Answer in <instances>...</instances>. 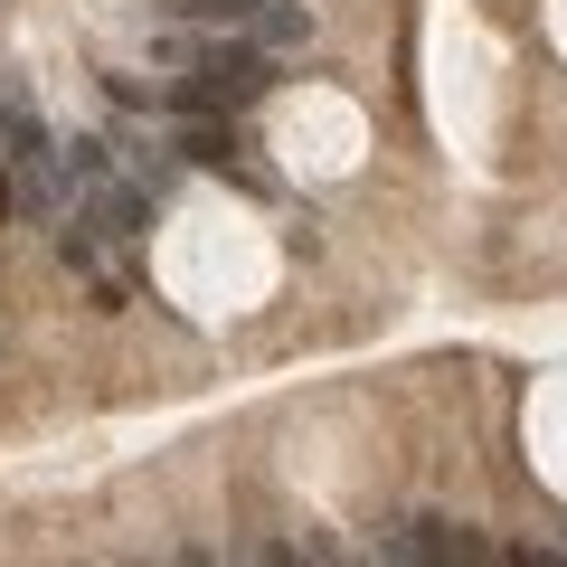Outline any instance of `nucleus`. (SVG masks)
Listing matches in <instances>:
<instances>
[{
  "mask_svg": "<svg viewBox=\"0 0 567 567\" xmlns=\"http://www.w3.org/2000/svg\"><path fill=\"white\" fill-rule=\"evenodd\" d=\"M0 162H10L29 208H58V133L39 123V104L20 85H0Z\"/></svg>",
  "mask_w": 567,
  "mask_h": 567,
  "instance_id": "f257e3e1",
  "label": "nucleus"
},
{
  "mask_svg": "<svg viewBox=\"0 0 567 567\" xmlns=\"http://www.w3.org/2000/svg\"><path fill=\"white\" fill-rule=\"evenodd\" d=\"M265 85H275V58L265 48H199V66L181 76L171 104H189V114H246Z\"/></svg>",
  "mask_w": 567,
  "mask_h": 567,
  "instance_id": "f03ea898",
  "label": "nucleus"
},
{
  "mask_svg": "<svg viewBox=\"0 0 567 567\" xmlns=\"http://www.w3.org/2000/svg\"><path fill=\"white\" fill-rule=\"evenodd\" d=\"M379 558H406V567H435V558H492V539L483 529H464V520H445V511H425V520H398V529H379Z\"/></svg>",
  "mask_w": 567,
  "mask_h": 567,
  "instance_id": "7ed1b4c3",
  "label": "nucleus"
},
{
  "mask_svg": "<svg viewBox=\"0 0 567 567\" xmlns=\"http://www.w3.org/2000/svg\"><path fill=\"white\" fill-rule=\"evenodd\" d=\"M95 218L114 227V237H142V227H152V199H142L133 181H114V171H104V181H95Z\"/></svg>",
  "mask_w": 567,
  "mask_h": 567,
  "instance_id": "20e7f679",
  "label": "nucleus"
},
{
  "mask_svg": "<svg viewBox=\"0 0 567 567\" xmlns=\"http://www.w3.org/2000/svg\"><path fill=\"white\" fill-rule=\"evenodd\" d=\"M181 162H199V171H227V162H237V133H227L218 114H189V123H181Z\"/></svg>",
  "mask_w": 567,
  "mask_h": 567,
  "instance_id": "39448f33",
  "label": "nucleus"
},
{
  "mask_svg": "<svg viewBox=\"0 0 567 567\" xmlns=\"http://www.w3.org/2000/svg\"><path fill=\"white\" fill-rule=\"evenodd\" d=\"M58 256L76 265V275H104V246H95V227H85V218H76V227H58Z\"/></svg>",
  "mask_w": 567,
  "mask_h": 567,
  "instance_id": "423d86ee",
  "label": "nucleus"
},
{
  "mask_svg": "<svg viewBox=\"0 0 567 567\" xmlns=\"http://www.w3.org/2000/svg\"><path fill=\"white\" fill-rule=\"evenodd\" d=\"M303 39H312L303 10H265V48H303Z\"/></svg>",
  "mask_w": 567,
  "mask_h": 567,
  "instance_id": "0eeeda50",
  "label": "nucleus"
}]
</instances>
